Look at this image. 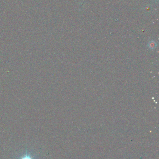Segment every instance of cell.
<instances>
[{
  "label": "cell",
  "mask_w": 159,
  "mask_h": 159,
  "mask_svg": "<svg viewBox=\"0 0 159 159\" xmlns=\"http://www.w3.org/2000/svg\"><path fill=\"white\" fill-rule=\"evenodd\" d=\"M19 159H34V158L30 153L26 152L24 154L22 155Z\"/></svg>",
  "instance_id": "1"
}]
</instances>
